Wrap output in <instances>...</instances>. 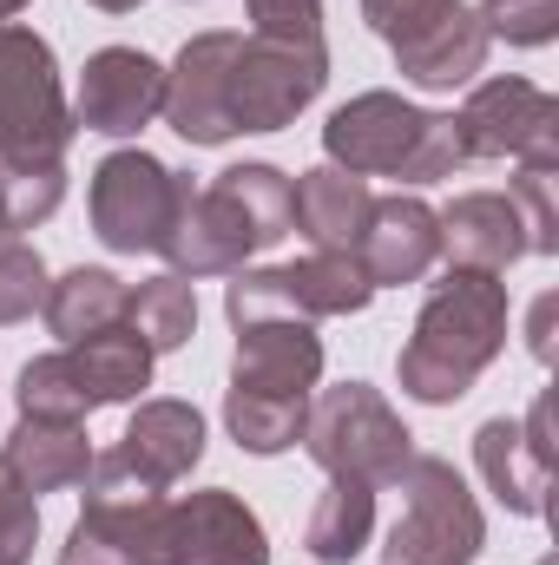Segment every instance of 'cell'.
I'll return each mask as SVG.
<instances>
[{
  "instance_id": "obj_1",
  "label": "cell",
  "mask_w": 559,
  "mask_h": 565,
  "mask_svg": "<svg viewBox=\"0 0 559 565\" xmlns=\"http://www.w3.org/2000/svg\"><path fill=\"white\" fill-rule=\"evenodd\" d=\"M289 217H296V184L277 164H231L218 171V184L184 191L158 257L171 264V277H238L257 250L289 237Z\"/></svg>"
},
{
  "instance_id": "obj_2",
  "label": "cell",
  "mask_w": 559,
  "mask_h": 565,
  "mask_svg": "<svg viewBox=\"0 0 559 565\" xmlns=\"http://www.w3.org/2000/svg\"><path fill=\"white\" fill-rule=\"evenodd\" d=\"M500 349H507V282L481 277V270H447L428 289L415 335L395 362L402 395H415L428 408H447L487 375V362Z\"/></svg>"
},
{
  "instance_id": "obj_3",
  "label": "cell",
  "mask_w": 559,
  "mask_h": 565,
  "mask_svg": "<svg viewBox=\"0 0 559 565\" xmlns=\"http://www.w3.org/2000/svg\"><path fill=\"white\" fill-rule=\"evenodd\" d=\"M323 151L356 178H402V184H434L454 178V164H467L454 139V113H421L402 93H362L336 106L323 126Z\"/></svg>"
},
{
  "instance_id": "obj_4",
  "label": "cell",
  "mask_w": 559,
  "mask_h": 565,
  "mask_svg": "<svg viewBox=\"0 0 559 565\" xmlns=\"http://www.w3.org/2000/svg\"><path fill=\"white\" fill-rule=\"evenodd\" d=\"M80 132L60 60L33 26H0V171H53Z\"/></svg>"
},
{
  "instance_id": "obj_5",
  "label": "cell",
  "mask_w": 559,
  "mask_h": 565,
  "mask_svg": "<svg viewBox=\"0 0 559 565\" xmlns=\"http://www.w3.org/2000/svg\"><path fill=\"white\" fill-rule=\"evenodd\" d=\"M303 454L329 473V480H362V487H395L415 460V434L402 415L369 388V382H342L323 388L303 408Z\"/></svg>"
},
{
  "instance_id": "obj_6",
  "label": "cell",
  "mask_w": 559,
  "mask_h": 565,
  "mask_svg": "<svg viewBox=\"0 0 559 565\" xmlns=\"http://www.w3.org/2000/svg\"><path fill=\"white\" fill-rule=\"evenodd\" d=\"M323 86H329V46L323 40H277V33H238L231 40L224 113L238 132H283Z\"/></svg>"
},
{
  "instance_id": "obj_7",
  "label": "cell",
  "mask_w": 559,
  "mask_h": 565,
  "mask_svg": "<svg viewBox=\"0 0 559 565\" xmlns=\"http://www.w3.org/2000/svg\"><path fill=\"white\" fill-rule=\"evenodd\" d=\"M409 493L402 520L389 526V565H474L487 546V520L467 493V480L454 473V460L415 454L409 473L395 480Z\"/></svg>"
},
{
  "instance_id": "obj_8",
  "label": "cell",
  "mask_w": 559,
  "mask_h": 565,
  "mask_svg": "<svg viewBox=\"0 0 559 565\" xmlns=\"http://www.w3.org/2000/svg\"><path fill=\"white\" fill-rule=\"evenodd\" d=\"M184 191H191V178H178L151 151L99 158V171H93V231H99V244L119 250V257H139V250L158 257L171 224H178Z\"/></svg>"
},
{
  "instance_id": "obj_9",
  "label": "cell",
  "mask_w": 559,
  "mask_h": 565,
  "mask_svg": "<svg viewBox=\"0 0 559 565\" xmlns=\"http://www.w3.org/2000/svg\"><path fill=\"white\" fill-rule=\"evenodd\" d=\"M369 296H376V282L356 250H316V257L277 264V270H238V282L224 289V309L244 329L264 316H296V322L356 316V309H369Z\"/></svg>"
},
{
  "instance_id": "obj_10",
  "label": "cell",
  "mask_w": 559,
  "mask_h": 565,
  "mask_svg": "<svg viewBox=\"0 0 559 565\" xmlns=\"http://www.w3.org/2000/svg\"><path fill=\"white\" fill-rule=\"evenodd\" d=\"M461 158H520V164H559V99L534 79H487L454 113Z\"/></svg>"
},
{
  "instance_id": "obj_11",
  "label": "cell",
  "mask_w": 559,
  "mask_h": 565,
  "mask_svg": "<svg viewBox=\"0 0 559 565\" xmlns=\"http://www.w3.org/2000/svg\"><path fill=\"white\" fill-rule=\"evenodd\" d=\"M86 487V526L99 540H113L133 565H165V533H171V500L165 487H151L139 467L113 447V454H93V473L80 480Z\"/></svg>"
},
{
  "instance_id": "obj_12",
  "label": "cell",
  "mask_w": 559,
  "mask_h": 565,
  "mask_svg": "<svg viewBox=\"0 0 559 565\" xmlns=\"http://www.w3.org/2000/svg\"><path fill=\"white\" fill-rule=\"evenodd\" d=\"M165 106V66L139 53V46H99L80 73V106L73 119L86 132H106V139H133L158 119Z\"/></svg>"
},
{
  "instance_id": "obj_13",
  "label": "cell",
  "mask_w": 559,
  "mask_h": 565,
  "mask_svg": "<svg viewBox=\"0 0 559 565\" xmlns=\"http://www.w3.org/2000/svg\"><path fill=\"white\" fill-rule=\"evenodd\" d=\"M165 565H271L264 520L231 487H204V493L171 507Z\"/></svg>"
},
{
  "instance_id": "obj_14",
  "label": "cell",
  "mask_w": 559,
  "mask_h": 565,
  "mask_svg": "<svg viewBox=\"0 0 559 565\" xmlns=\"http://www.w3.org/2000/svg\"><path fill=\"white\" fill-rule=\"evenodd\" d=\"M238 33H191L184 53L165 66V126L184 145H231L238 126L224 113V60Z\"/></svg>"
},
{
  "instance_id": "obj_15",
  "label": "cell",
  "mask_w": 559,
  "mask_h": 565,
  "mask_svg": "<svg viewBox=\"0 0 559 565\" xmlns=\"http://www.w3.org/2000/svg\"><path fill=\"white\" fill-rule=\"evenodd\" d=\"M323 375V335L296 316H264L238 329V355H231V388H257V395H296L309 402Z\"/></svg>"
},
{
  "instance_id": "obj_16",
  "label": "cell",
  "mask_w": 559,
  "mask_h": 565,
  "mask_svg": "<svg viewBox=\"0 0 559 565\" xmlns=\"http://www.w3.org/2000/svg\"><path fill=\"white\" fill-rule=\"evenodd\" d=\"M441 217V250H447V270H481V277H500L527 257V231H520V211L514 198L500 191H467L454 198Z\"/></svg>"
},
{
  "instance_id": "obj_17",
  "label": "cell",
  "mask_w": 559,
  "mask_h": 565,
  "mask_svg": "<svg viewBox=\"0 0 559 565\" xmlns=\"http://www.w3.org/2000/svg\"><path fill=\"white\" fill-rule=\"evenodd\" d=\"M356 257H362V270H369L376 289H389V282H395V289H402V282H421L434 270V257H441V217H434L421 198H376Z\"/></svg>"
},
{
  "instance_id": "obj_18",
  "label": "cell",
  "mask_w": 559,
  "mask_h": 565,
  "mask_svg": "<svg viewBox=\"0 0 559 565\" xmlns=\"http://www.w3.org/2000/svg\"><path fill=\"white\" fill-rule=\"evenodd\" d=\"M369 211H376L369 178H356L342 164H316V171L296 178V217H289V231H303L316 250H356L362 231H369Z\"/></svg>"
},
{
  "instance_id": "obj_19",
  "label": "cell",
  "mask_w": 559,
  "mask_h": 565,
  "mask_svg": "<svg viewBox=\"0 0 559 565\" xmlns=\"http://www.w3.org/2000/svg\"><path fill=\"white\" fill-rule=\"evenodd\" d=\"M395 66H402V79H415L428 93L467 86V79L487 66V26H481V13H467V7L454 0L434 26H421L415 40L395 46Z\"/></svg>"
},
{
  "instance_id": "obj_20",
  "label": "cell",
  "mask_w": 559,
  "mask_h": 565,
  "mask_svg": "<svg viewBox=\"0 0 559 565\" xmlns=\"http://www.w3.org/2000/svg\"><path fill=\"white\" fill-rule=\"evenodd\" d=\"M119 454L151 487H178L204 460V415L191 402H145L133 415V427L119 434Z\"/></svg>"
},
{
  "instance_id": "obj_21",
  "label": "cell",
  "mask_w": 559,
  "mask_h": 565,
  "mask_svg": "<svg viewBox=\"0 0 559 565\" xmlns=\"http://www.w3.org/2000/svg\"><path fill=\"white\" fill-rule=\"evenodd\" d=\"M7 467L20 473V487L40 500V493H60V487H80L93 473V440L80 422H33L20 415V427L7 434Z\"/></svg>"
},
{
  "instance_id": "obj_22",
  "label": "cell",
  "mask_w": 559,
  "mask_h": 565,
  "mask_svg": "<svg viewBox=\"0 0 559 565\" xmlns=\"http://www.w3.org/2000/svg\"><path fill=\"white\" fill-rule=\"evenodd\" d=\"M66 369H73L86 408H119L139 388H151V349L133 329H99L86 342H66Z\"/></svg>"
},
{
  "instance_id": "obj_23",
  "label": "cell",
  "mask_w": 559,
  "mask_h": 565,
  "mask_svg": "<svg viewBox=\"0 0 559 565\" xmlns=\"http://www.w3.org/2000/svg\"><path fill=\"white\" fill-rule=\"evenodd\" d=\"M474 460H481L487 493H494L507 513H520V520L547 513V467L527 454L520 422H487L481 434H474Z\"/></svg>"
},
{
  "instance_id": "obj_24",
  "label": "cell",
  "mask_w": 559,
  "mask_h": 565,
  "mask_svg": "<svg viewBox=\"0 0 559 565\" xmlns=\"http://www.w3.org/2000/svg\"><path fill=\"white\" fill-rule=\"evenodd\" d=\"M40 309H46V329H53V335L86 342V335L126 322V282L113 277V270L80 264V270H66L60 282H46V302H40Z\"/></svg>"
},
{
  "instance_id": "obj_25",
  "label": "cell",
  "mask_w": 559,
  "mask_h": 565,
  "mask_svg": "<svg viewBox=\"0 0 559 565\" xmlns=\"http://www.w3.org/2000/svg\"><path fill=\"white\" fill-rule=\"evenodd\" d=\"M369 533H376V487H362V480H329L323 500L309 507L303 546H309V559H323V565H349L369 546Z\"/></svg>"
},
{
  "instance_id": "obj_26",
  "label": "cell",
  "mask_w": 559,
  "mask_h": 565,
  "mask_svg": "<svg viewBox=\"0 0 559 565\" xmlns=\"http://www.w3.org/2000/svg\"><path fill=\"white\" fill-rule=\"evenodd\" d=\"M126 329L139 335L151 355H171L198 335V289L191 277H151L139 289H126Z\"/></svg>"
},
{
  "instance_id": "obj_27",
  "label": "cell",
  "mask_w": 559,
  "mask_h": 565,
  "mask_svg": "<svg viewBox=\"0 0 559 565\" xmlns=\"http://www.w3.org/2000/svg\"><path fill=\"white\" fill-rule=\"evenodd\" d=\"M303 408L296 395H257V388H224V427L244 454H283L303 434Z\"/></svg>"
},
{
  "instance_id": "obj_28",
  "label": "cell",
  "mask_w": 559,
  "mask_h": 565,
  "mask_svg": "<svg viewBox=\"0 0 559 565\" xmlns=\"http://www.w3.org/2000/svg\"><path fill=\"white\" fill-rule=\"evenodd\" d=\"M13 395H20V415H33V422H86L93 415L86 395H80V382H73V369H66V355L27 362Z\"/></svg>"
},
{
  "instance_id": "obj_29",
  "label": "cell",
  "mask_w": 559,
  "mask_h": 565,
  "mask_svg": "<svg viewBox=\"0 0 559 565\" xmlns=\"http://www.w3.org/2000/svg\"><path fill=\"white\" fill-rule=\"evenodd\" d=\"M40 302H46V264H40V250L20 244V237H0V329L27 322Z\"/></svg>"
},
{
  "instance_id": "obj_30",
  "label": "cell",
  "mask_w": 559,
  "mask_h": 565,
  "mask_svg": "<svg viewBox=\"0 0 559 565\" xmlns=\"http://www.w3.org/2000/svg\"><path fill=\"white\" fill-rule=\"evenodd\" d=\"M553 178L559 164H520L514 178V211H520V231H527V250L534 257H553L559 250V231H553Z\"/></svg>"
},
{
  "instance_id": "obj_31",
  "label": "cell",
  "mask_w": 559,
  "mask_h": 565,
  "mask_svg": "<svg viewBox=\"0 0 559 565\" xmlns=\"http://www.w3.org/2000/svg\"><path fill=\"white\" fill-rule=\"evenodd\" d=\"M481 26L507 46H547L559 33V0H481Z\"/></svg>"
},
{
  "instance_id": "obj_32",
  "label": "cell",
  "mask_w": 559,
  "mask_h": 565,
  "mask_svg": "<svg viewBox=\"0 0 559 565\" xmlns=\"http://www.w3.org/2000/svg\"><path fill=\"white\" fill-rule=\"evenodd\" d=\"M40 540V500L20 487V473L0 454V565H27Z\"/></svg>"
},
{
  "instance_id": "obj_33",
  "label": "cell",
  "mask_w": 559,
  "mask_h": 565,
  "mask_svg": "<svg viewBox=\"0 0 559 565\" xmlns=\"http://www.w3.org/2000/svg\"><path fill=\"white\" fill-rule=\"evenodd\" d=\"M60 198H66V164H53V171H7V217H13V231L46 224L60 211Z\"/></svg>"
},
{
  "instance_id": "obj_34",
  "label": "cell",
  "mask_w": 559,
  "mask_h": 565,
  "mask_svg": "<svg viewBox=\"0 0 559 565\" xmlns=\"http://www.w3.org/2000/svg\"><path fill=\"white\" fill-rule=\"evenodd\" d=\"M447 7H454V0H362V20H369L389 46H402V40H415L421 26H434Z\"/></svg>"
},
{
  "instance_id": "obj_35",
  "label": "cell",
  "mask_w": 559,
  "mask_h": 565,
  "mask_svg": "<svg viewBox=\"0 0 559 565\" xmlns=\"http://www.w3.org/2000/svg\"><path fill=\"white\" fill-rule=\"evenodd\" d=\"M251 7V33H277V40H323V0H244Z\"/></svg>"
},
{
  "instance_id": "obj_36",
  "label": "cell",
  "mask_w": 559,
  "mask_h": 565,
  "mask_svg": "<svg viewBox=\"0 0 559 565\" xmlns=\"http://www.w3.org/2000/svg\"><path fill=\"white\" fill-rule=\"evenodd\" d=\"M60 565H133L113 540H99L86 520H73V533H66V546H60Z\"/></svg>"
},
{
  "instance_id": "obj_37",
  "label": "cell",
  "mask_w": 559,
  "mask_h": 565,
  "mask_svg": "<svg viewBox=\"0 0 559 565\" xmlns=\"http://www.w3.org/2000/svg\"><path fill=\"white\" fill-rule=\"evenodd\" d=\"M520 434H527V454H534L540 467H553V395H540V402H534V415H527Z\"/></svg>"
},
{
  "instance_id": "obj_38",
  "label": "cell",
  "mask_w": 559,
  "mask_h": 565,
  "mask_svg": "<svg viewBox=\"0 0 559 565\" xmlns=\"http://www.w3.org/2000/svg\"><path fill=\"white\" fill-rule=\"evenodd\" d=\"M553 322H559V296L547 289V296L534 302V329H527V349H534L540 362H553Z\"/></svg>"
},
{
  "instance_id": "obj_39",
  "label": "cell",
  "mask_w": 559,
  "mask_h": 565,
  "mask_svg": "<svg viewBox=\"0 0 559 565\" xmlns=\"http://www.w3.org/2000/svg\"><path fill=\"white\" fill-rule=\"evenodd\" d=\"M0 237H13V217H7V171H0Z\"/></svg>"
},
{
  "instance_id": "obj_40",
  "label": "cell",
  "mask_w": 559,
  "mask_h": 565,
  "mask_svg": "<svg viewBox=\"0 0 559 565\" xmlns=\"http://www.w3.org/2000/svg\"><path fill=\"white\" fill-rule=\"evenodd\" d=\"M93 7H106V13H133L139 0H93Z\"/></svg>"
},
{
  "instance_id": "obj_41",
  "label": "cell",
  "mask_w": 559,
  "mask_h": 565,
  "mask_svg": "<svg viewBox=\"0 0 559 565\" xmlns=\"http://www.w3.org/2000/svg\"><path fill=\"white\" fill-rule=\"evenodd\" d=\"M20 7H27V0H0V26H7V20H13Z\"/></svg>"
},
{
  "instance_id": "obj_42",
  "label": "cell",
  "mask_w": 559,
  "mask_h": 565,
  "mask_svg": "<svg viewBox=\"0 0 559 565\" xmlns=\"http://www.w3.org/2000/svg\"><path fill=\"white\" fill-rule=\"evenodd\" d=\"M540 565H559V559H540Z\"/></svg>"
},
{
  "instance_id": "obj_43",
  "label": "cell",
  "mask_w": 559,
  "mask_h": 565,
  "mask_svg": "<svg viewBox=\"0 0 559 565\" xmlns=\"http://www.w3.org/2000/svg\"><path fill=\"white\" fill-rule=\"evenodd\" d=\"M184 7H191V0H184Z\"/></svg>"
}]
</instances>
